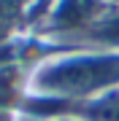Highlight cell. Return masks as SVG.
<instances>
[{
	"instance_id": "cell-3",
	"label": "cell",
	"mask_w": 119,
	"mask_h": 121,
	"mask_svg": "<svg viewBox=\"0 0 119 121\" xmlns=\"http://www.w3.org/2000/svg\"><path fill=\"white\" fill-rule=\"evenodd\" d=\"M116 8H119V3H116Z\"/></svg>"
},
{
	"instance_id": "cell-1",
	"label": "cell",
	"mask_w": 119,
	"mask_h": 121,
	"mask_svg": "<svg viewBox=\"0 0 119 121\" xmlns=\"http://www.w3.org/2000/svg\"><path fill=\"white\" fill-rule=\"evenodd\" d=\"M119 89V48H65L30 73L27 91L81 105Z\"/></svg>"
},
{
	"instance_id": "cell-2",
	"label": "cell",
	"mask_w": 119,
	"mask_h": 121,
	"mask_svg": "<svg viewBox=\"0 0 119 121\" xmlns=\"http://www.w3.org/2000/svg\"><path fill=\"white\" fill-rule=\"evenodd\" d=\"M73 116L81 121H119V89L76 105Z\"/></svg>"
}]
</instances>
